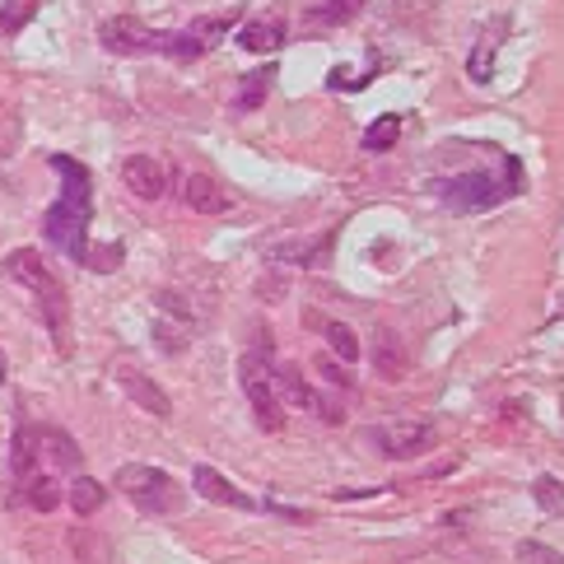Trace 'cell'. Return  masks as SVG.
Listing matches in <instances>:
<instances>
[{"mask_svg": "<svg viewBox=\"0 0 564 564\" xmlns=\"http://www.w3.org/2000/svg\"><path fill=\"white\" fill-rule=\"evenodd\" d=\"M313 411H317L322 420H327V425H340V420H346V401H340L336 392H317Z\"/></svg>", "mask_w": 564, "mask_h": 564, "instance_id": "4316f807", "label": "cell"}, {"mask_svg": "<svg viewBox=\"0 0 564 564\" xmlns=\"http://www.w3.org/2000/svg\"><path fill=\"white\" fill-rule=\"evenodd\" d=\"M66 499H70V509H75L79 518H89V513H98V509L108 503V486H104V480H94V476H75L70 490H66Z\"/></svg>", "mask_w": 564, "mask_h": 564, "instance_id": "5bb4252c", "label": "cell"}, {"mask_svg": "<svg viewBox=\"0 0 564 564\" xmlns=\"http://www.w3.org/2000/svg\"><path fill=\"white\" fill-rule=\"evenodd\" d=\"M373 369L397 382V378H406V350H401V340L392 332H378V346H373Z\"/></svg>", "mask_w": 564, "mask_h": 564, "instance_id": "9a60e30c", "label": "cell"}, {"mask_svg": "<svg viewBox=\"0 0 564 564\" xmlns=\"http://www.w3.org/2000/svg\"><path fill=\"white\" fill-rule=\"evenodd\" d=\"M43 453L52 457L56 471H79V462H85V457H79V448H75V443L62 430H43Z\"/></svg>", "mask_w": 564, "mask_h": 564, "instance_id": "ac0fdd59", "label": "cell"}, {"mask_svg": "<svg viewBox=\"0 0 564 564\" xmlns=\"http://www.w3.org/2000/svg\"><path fill=\"white\" fill-rule=\"evenodd\" d=\"M0 378H6V359H0Z\"/></svg>", "mask_w": 564, "mask_h": 564, "instance_id": "f1b7e54d", "label": "cell"}, {"mask_svg": "<svg viewBox=\"0 0 564 564\" xmlns=\"http://www.w3.org/2000/svg\"><path fill=\"white\" fill-rule=\"evenodd\" d=\"M359 6H365V0H322V6H313L308 10V24H350V19L359 14Z\"/></svg>", "mask_w": 564, "mask_h": 564, "instance_id": "ffe728a7", "label": "cell"}, {"mask_svg": "<svg viewBox=\"0 0 564 564\" xmlns=\"http://www.w3.org/2000/svg\"><path fill=\"white\" fill-rule=\"evenodd\" d=\"M183 206L196 215H225L234 200L225 196V187H219L210 173H183Z\"/></svg>", "mask_w": 564, "mask_h": 564, "instance_id": "30bf717a", "label": "cell"}, {"mask_svg": "<svg viewBox=\"0 0 564 564\" xmlns=\"http://www.w3.org/2000/svg\"><path fill=\"white\" fill-rule=\"evenodd\" d=\"M117 382H122V392H127V397L135 401L140 411H150L154 420H169V415H173V401L164 397V388H159L154 378H145L140 369L122 365V369H117Z\"/></svg>", "mask_w": 564, "mask_h": 564, "instance_id": "9c48e42d", "label": "cell"}, {"mask_svg": "<svg viewBox=\"0 0 564 564\" xmlns=\"http://www.w3.org/2000/svg\"><path fill=\"white\" fill-rule=\"evenodd\" d=\"M117 490H122L140 513H177V503H183V486H177L169 471L140 467V462L117 471Z\"/></svg>", "mask_w": 564, "mask_h": 564, "instance_id": "277c9868", "label": "cell"}, {"mask_svg": "<svg viewBox=\"0 0 564 564\" xmlns=\"http://www.w3.org/2000/svg\"><path fill=\"white\" fill-rule=\"evenodd\" d=\"M267 85H271V66H267V70H252V75L243 79V89H238V112L257 108L261 98H267Z\"/></svg>", "mask_w": 564, "mask_h": 564, "instance_id": "d4e9b609", "label": "cell"}, {"mask_svg": "<svg viewBox=\"0 0 564 564\" xmlns=\"http://www.w3.org/2000/svg\"><path fill=\"white\" fill-rule=\"evenodd\" d=\"M98 43H104L108 52H117V56H140V52L173 56V33H159V29L140 24V19H131V14L108 19V24L98 29Z\"/></svg>", "mask_w": 564, "mask_h": 564, "instance_id": "8992f818", "label": "cell"}, {"mask_svg": "<svg viewBox=\"0 0 564 564\" xmlns=\"http://www.w3.org/2000/svg\"><path fill=\"white\" fill-rule=\"evenodd\" d=\"M518 187H522V169H518V159H509L503 173L471 169L462 177H448V183H438V196L448 200L453 215H476V210H490L499 200H509Z\"/></svg>", "mask_w": 564, "mask_h": 564, "instance_id": "3957f363", "label": "cell"}, {"mask_svg": "<svg viewBox=\"0 0 564 564\" xmlns=\"http://www.w3.org/2000/svg\"><path fill=\"white\" fill-rule=\"evenodd\" d=\"M285 37H290L285 14H261V19H252V24H243L238 43H243L252 56H271V52L285 47Z\"/></svg>", "mask_w": 564, "mask_h": 564, "instance_id": "7c38bea8", "label": "cell"}, {"mask_svg": "<svg viewBox=\"0 0 564 564\" xmlns=\"http://www.w3.org/2000/svg\"><path fill=\"white\" fill-rule=\"evenodd\" d=\"M397 135H401V117L388 112V117H378V122L365 131V150H392Z\"/></svg>", "mask_w": 564, "mask_h": 564, "instance_id": "44dd1931", "label": "cell"}, {"mask_svg": "<svg viewBox=\"0 0 564 564\" xmlns=\"http://www.w3.org/2000/svg\"><path fill=\"white\" fill-rule=\"evenodd\" d=\"M518 564H564V555L546 541H522L518 546Z\"/></svg>", "mask_w": 564, "mask_h": 564, "instance_id": "484cf974", "label": "cell"}, {"mask_svg": "<svg viewBox=\"0 0 564 564\" xmlns=\"http://www.w3.org/2000/svg\"><path fill=\"white\" fill-rule=\"evenodd\" d=\"M122 183H127V192L140 196V200H159V196L169 192V173H164V164H159V159L131 154L127 164H122Z\"/></svg>", "mask_w": 564, "mask_h": 564, "instance_id": "ba28073f", "label": "cell"}, {"mask_svg": "<svg viewBox=\"0 0 564 564\" xmlns=\"http://www.w3.org/2000/svg\"><path fill=\"white\" fill-rule=\"evenodd\" d=\"M52 169L56 177H62V192H56L52 200V210L43 215V238L56 248V252H66V257H85L89 248V206H94V183H89V169L85 164H75V159L66 154H56L52 159Z\"/></svg>", "mask_w": 564, "mask_h": 564, "instance_id": "6da1fadb", "label": "cell"}, {"mask_svg": "<svg viewBox=\"0 0 564 564\" xmlns=\"http://www.w3.org/2000/svg\"><path fill=\"white\" fill-rule=\"evenodd\" d=\"M313 322L322 327V336L332 340V350H336L340 365H355V359H359V340H355V332L346 327V322H332V317H313Z\"/></svg>", "mask_w": 564, "mask_h": 564, "instance_id": "e0dca14e", "label": "cell"}, {"mask_svg": "<svg viewBox=\"0 0 564 564\" xmlns=\"http://www.w3.org/2000/svg\"><path fill=\"white\" fill-rule=\"evenodd\" d=\"M6 275L14 280V285H24V290L37 299V308H43V317H47L52 340H56L62 350H70V340H66V322H70L66 290H62V280L47 271V261L37 257V248H19V252H10Z\"/></svg>", "mask_w": 564, "mask_h": 564, "instance_id": "7a4b0ae2", "label": "cell"}, {"mask_svg": "<svg viewBox=\"0 0 564 564\" xmlns=\"http://www.w3.org/2000/svg\"><path fill=\"white\" fill-rule=\"evenodd\" d=\"M532 495H536V503L546 513H555V518H564V486L555 476H536V486H532Z\"/></svg>", "mask_w": 564, "mask_h": 564, "instance_id": "603a6c76", "label": "cell"}, {"mask_svg": "<svg viewBox=\"0 0 564 564\" xmlns=\"http://www.w3.org/2000/svg\"><path fill=\"white\" fill-rule=\"evenodd\" d=\"M369 434L388 457H415L438 438L430 420H406V425H388V430H369Z\"/></svg>", "mask_w": 564, "mask_h": 564, "instance_id": "52a82bcc", "label": "cell"}, {"mask_svg": "<svg viewBox=\"0 0 564 564\" xmlns=\"http://www.w3.org/2000/svg\"><path fill=\"white\" fill-rule=\"evenodd\" d=\"M471 79H490V47L471 56Z\"/></svg>", "mask_w": 564, "mask_h": 564, "instance_id": "83f0119b", "label": "cell"}, {"mask_svg": "<svg viewBox=\"0 0 564 564\" xmlns=\"http://www.w3.org/2000/svg\"><path fill=\"white\" fill-rule=\"evenodd\" d=\"M192 486H196V495H206L210 503H229V509H243V513H257V509H261L252 495H243V490L234 486V480H225L215 467H196V471H192Z\"/></svg>", "mask_w": 564, "mask_h": 564, "instance_id": "8fae6325", "label": "cell"}, {"mask_svg": "<svg viewBox=\"0 0 564 564\" xmlns=\"http://www.w3.org/2000/svg\"><path fill=\"white\" fill-rule=\"evenodd\" d=\"M127 261V248L122 243H89L85 248V257H79V267H89V271H98V275H108V271H117Z\"/></svg>", "mask_w": 564, "mask_h": 564, "instance_id": "d6986e66", "label": "cell"}, {"mask_svg": "<svg viewBox=\"0 0 564 564\" xmlns=\"http://www.w3.org/2000/svg\"><path fill=\"white\" fill-rule=\"evenodd\" d=\"M238 373H243V392H248V406H252V415H257V425L267 430V434H280V430H285V406H280L271 365H267L261 355H243Z\"/></svg>", "mask_w": 564, "mask_h": 564, "instance_id": "5b68a950", "label": "cell"}, {"mask_svg": "<svg viewBox=\"0 0 564 564\" xmlns=\"http://www.w3.org/2000/svg\"><path fill=\"white\" fill-rule=\"evenodd\" d=\"M29 503L37 513H52L56 503H62V490H56L52 476H29Z\"/></svg>", "mask_w": 564, "mask_h": 564, "instance_id": "7402d4cb", "label": "cell"}, {"mask_svg": "<svg viewBox=\"0 0 564 564\" xmlns=\"http://www.w3.org/2000/svg\"><path fill=\"white\" fill-rule=\"evenodd\" d=\"M275 392H280V406H294V411H313L317 401V392L299 378L294 365H275Z\"/></svg>", "mask_w": 564, "mask_h": 564, "instance_id": "4fadbf2b", "label": "cell"}, {"mask_svg": "<svg viewBox=\"0 0 564 564\" xmlns=\"http://www.w3.org/2000/svg\"><path fill=\"white\" fill-rule=\"evenodd\" d=\"M33 14H37V0H6V6H0V29H6V33H19Z\"/></svg>", "mask_w": 564, "mask_h": 564, "instance_id": "cb8c5ba5", "label": "cell"}, {"mask_svg": "<svg viewBox=\"0 0 564 564\" xmlns=\"http://www.w3.org/2000/svg\"><path fill=\"white\" fill-rule=\"evenodd\" d=\"M37 457H43V430H19L14 434V476L19 480H29L37 476Z\"/></svg>", "mask_w": 564, "mask_h": 564, "instance_id": "2e32d148", "label": "cell"}]
</instances>
